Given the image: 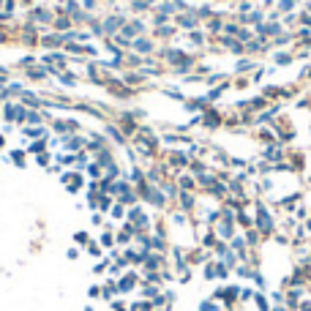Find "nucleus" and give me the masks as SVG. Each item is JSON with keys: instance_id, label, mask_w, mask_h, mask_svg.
<instances>
[{"instance_id": "f257e3e1", "label": "nucleus", "mask_w": 311, "mask_h": 311, "mask_svg": "<svg viewBox=\"0 0 311 311\" xmlns=\"http://www.w3.org/2000/svg\"><path fill=\"white\" fill-rule=\"evenodd\" d=\"M292 9H295V0H281V6H279V11H281V14H289Z\"/></svg>"}, {"instance_id": "f03ea898", "label": "nucleus", "mask_w": 311, "mask_h": 311, "mask_svg": "<svg viewBox=\"0 0 311 311\" xmlns=\"http://www.w3.org/2000/svg\"><path fill=\"white\" fill-rule=\"evenodd\" d=\"M251 69H254V63H251V60H246V58L238 63V71H251Z\"/></svg>"}, {"instance_id": "7ed1b4c3", "label": "nucleus", "mask_w": 311, "mask_h": 311, "mask_svg": "<svg viewBox=\"0 0 311 311\" xmlns=\"http://www.w3.org/2000/svg\"><path fill=\"white\" fill-rule=\"evenodd\" d=\"M297 311H311V300H308V297H303V300H300V306H297Z\"/></svg>"}]
</instances>
